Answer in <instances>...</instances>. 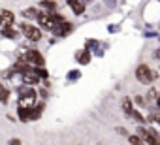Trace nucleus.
I'll list each match as a JSON object with an SVG mask.
<instances>
[{
  "label": "nucleus",
  "instance_id": "obj_1",
  "mask_svg": "<svg viewBox=\"0 0 160 145\" xmlns=\"http://www.w3.org/2000/svg\"><path fill=\"white\" fill-rule=\"evenodd\" d=\"M134 76H136V79H138L139 83H143V85H151V83L158 78V72L151 70L147 64H139V66L136 68V72H134Z\"/></svg>",
  "mask_w": 160,
  "mask_h": 145
},
{
  "label": "nucleus",
  "instance_id": "obj_2",
  "mask_svg": "<svg viewBox=\"0 0 160 145\" xmlns=\"http://www.w3.org/2000/svg\"><path fill=\"white\" fill-rule=\"evenodd\" d=\"M19 30H21V34H23L28 42H40V40L43 38V34H42V27H36V25H32V23H28V21L21 23Z\"/></svg>",
  "mask_w": 160,
  "mask_h": 145
},
{
  "label": "nucleus",
  "instance_id": "obj_3",
  "mask_svg": "<svg viewBox=\"0 0 160 145\" xmlns=\"http://www.w3.org/2000/svg\"><path fill=\"white\" fill-rule=\"evenodd\" d=\"M23 57L27 58V62H28L32 68H40V66H45V58H43V55H42L38 49H27Z\"/></svg>",
  "mask_w": 160,
  "mask_h": 145
},
{
  "label": "nucleus",
  "instance_id": "obj_4",
  "mask_svg": "<svg viewBox=\"0 0 160 145\" xmlns=\"http://www.w3.org/2000/svg\"><path fill=\"white\" fill-rule=\"evenodd\" d=\"M21 79H23V83H27V85H40V81H42V78H40V74H38V70L36 68H28V70H25L23 74H21Z\"/></svg>",
  "mask_w": 160,
  "mask_h": 145
},
{
  "label": "nucleus",
  "instance_id": "obj_5",
  "mask_svg": "<svg viewBox=\"0 0 160 145\" xmlns=\"http://www.w3.org/2000/svg\"><path fill=\"white\" fill-rule=\"evenodd\" d=\"M72 30H73V25L68 23V21H62V23H55V27H53L51 32H53L57 38H66Z\"/></svg>",
  "mask_w": 160,
  "mask_h": 145
},
{
  "label": "nucleus",
  "instance_id": "obj_6",
  "mask_svg": "<svg viewBox=\"0 0 160 145\" xmlns=\"http://www.w3.org/2000/svg\"><path fill=\"white\" fill-rule=\"evenodd\" d=\"M38 25H40L42 28H45V30H53V27H55L53 13H49V12L42 10V12H40V17H38Z\"/></svg>",
  "mask_w": 160,
  "mask_h": 145
},
{
  "label": "nucleus",
  "instance_id": "obj_7",
  "mask_svg": "<svg viewBox=\"0 0 160 145\" xmlns=\"http://www.w3.org/2000/svg\"><path fill=\"white\" fill-rule=\"evenodd\" d=\"M15 23V13L12 10H0V25L2 27H13Z\"/></svg>",
  "mask_w": 160,
  "mask_h": 145
},
{
  "label": "nucleus",
  "instance_id": "obj_8",
  "mask_svg": "<svg viewBox=\"0 0 160 145\" xmlns=\"http://www.w3.org/2000/svg\"><path fill=\"white\" fill-rule=\"evenodd\" d=\"M21 15H23V19H27L28 23H30V21H38L40 10H38L36 6H28V8H25V10L21 12Z\"/></svg>",
  "mask_w": 160,
  "mask_h": 145
},
{
  "label": "nucleus",
  "instance_id": "obj_9",
  "mask_svg": "<svg viewBox=\"0 0 160 145\" xmlns=\"http://www.w3.org/2000/svg\"><path fill=\"white\" fill-rule=\"evenodd\" d=\"M66 4H68V8L75 15H81L85 12V2H83V0H66Z\"/></svg>",
  "mask_w": 160,
  "mask_h": 145
},
{
  "label": "nucleus",
  "instance_id": "obj_10",
  "mask_svg": "<svg viewBox=\"0 0 160 145\" xmlns=\"http://www.w3.org/2000/svg\"><path fill=\"white\" fill-rule=\"evenodd\" d=\"M38 6H40L42 10L49 12V13H57V10H58V6H57L55 0H42V2H40Z\"/></svg>",
  "mask_w": 160,
  "mask_h": 145
},
{
  "label": "nucleus",
  "instance_id": "obj_11",
  "mask_svg": "<svg viewBox=\"0 0 160 145\" xmlns=\"http://www.w3.org/2000/svg\"><path fill=\"white\" fill-rule=\"evenodd\" d=\"M42 115H43V102L34 104V106L30 108V121H38Z\"/></svg>",
  "mask_w": 160,
  "mask_h": 145
},
{
  "label": "nucleus",
  "instance_id": "obj_12",
  "mask_svg": "<svg viewBox=\"0 0 160 145\" xmlns=\"http://www.w3.org/2000/svg\"><path fill=\"white\" fill-rule=\"evenodd\" d=\"M0 36L2 38H8V40H17L19 34L13 27H2V30H0Z\"/></svg>",
  "mask_w": 160,
  "mask_h": 145
},
{
  "label": "nucleus",
  "instance_id": "obj_13",
  "mask_svg": "<svg viewBox=\"0 0 160 145\" xmlns=\"http://www.w3.org/2000/svg\"><path fill=\"white\" fill-rule=\"evenodd\" d=\"M121 106H122V113L128 117V115L132 113V109H134V100H132V98H128V96H124V98H122V102H121Z\"/></svg>",
  "mask_w": 160,
  "mask_h": 145
},
{
  "label": "nucleus",
  "instance_id": "obj_14",
  "mask_svg": "<svg viewBox=\"0 0 160 145\" xmlns=\"http://www.w3.org/2000/svg\"><path fill=\"white\" fill-rule=\"evenodd\" d=\"M75 58H77L79 64H89V62H91V51H89V49L79 51V53L75 55Z\"/></svg>",
  "mask_w": 160,
  "mask_h": 145
},
{
  "label": "nucleus",
  "instance_id": "obj_15",
  "mask_svg": "<svg viewBox=\"0 0 160 145\" xmlns=\"http://www.w3.org/2000/svg\"><path fill=\"white\" fill-rule=\"evenodd\" d=\"M17 117H19V121L28 122L30 121V108H17Z\"/></svg>",
  "mask_w": 160,
  "mask_h": 145
},
{
  "label": "nucleus",
  "instance_id": "obj_16",
  "mask_svg": "<svg viewBox=\"0 0 160 145\" xmlns=\"http://www.w3.org/2000/svg\"><path fill=\"white\" fill-rule=\"evenodd\" d=\"M128 117H130V119H134V121H136V122H139V124H145V117H143V113H139V109H136V108L132 109V113H130Z\"/></svg>",
  "mask_w": 160,
  "mask_h": 145
},
{
  "label": "nucleus",
  "instance_id": "obj_17",
  "mask_svg": "<svg viewBox=\"0 0 160 145\" xmlns=\"http://www.w3.org/2000/svg\"><path fill=\"white\" fill-rule=\"evenodd\" d=\"M8 100H10V89H6L0 83V104H6Z\"/></svg>",
  "mask_w": 160,
  "mask_h": 145
},
{
  "label": "nucleus",
  "instance_id": "obj_18",
  "mask_svg": "<svg viewBox=\"0 0 160 145\" xmlns=\"http://www.w3.org/2000/svg\"><path fill=\"white\" fill-rule=\"evenodd\" d=\"M79 76H81V72H79V70H70L66 78H68L70 81H75V79H79Z\"/></svg>",
  "mask_w": 160,
  "mask_h": 145
},
{
  "label": "nucleus",
  "instance_id": "obj_19",
  "mask_svg": "<svg viewBox=\"0 0 160 145\" xmlns=\"http://www.w3.org/2000/svg\"><path fill=\"white\" fill-rule=\"evenodd\" d=\"M147 102H156V98H158V92L154 91V89H149V92H147Z\"/></svg>",
  "mask_w": 160,
  "mask_h": 145
},
{
  "label": "nucleus",
  "instance_id": "obj_20",
  "mask_svg": "<svg viewBox=\"0 0 160 145\" xmlns=\"http://www.w3.org/2000/svg\"><path fill=\"white\" fill-rule=\"evenodd\" d=\"M134 102H136V106H139V108H145V106H147V98L141 96V94H138V96L134 98Z\"/></svg>",
  "mask_w": 160,
  "mask_h": 145
},
{
  "label": "nucleus",
  "instance_id": "obj_21",
  "mask_svg": "<svg viewBox=\"0 0 160 145\" xmlns=\"http://www.w3.org/2000/svg\"><path fill=\"white\" fill-rule=\"evenodd\" d=\"M36 70H38V74H40V78H42V79H47V78H49V72H47L43 66H40V68H36Z\"/></svg>",
  "mask_w": 160,
  "mask_h": 145
},
{
  "label": "nucleus",
  "instance_id": "obj_22",
  "mask_svg": "<svg viewBox=\"0 0 160 145\" xmlns=\"http://www.w3.org/2000/svg\"><path fill=\"white\" fill-rule=\"evenodd\" d=\"M8 145H23V141L19 138H12V139H8Z\"/></svg>",
  "mask_w": 160,
  "mask_h": 145
},
{
  "label": "nucleus",
  "instance_id": "obj_23",
  "mask_svg": "<svg viewBox=\"0 0 160 145\" xmlns=\"http://www.w3.org/2000/svg\"><path fill=\"white\" fill-rule=\"evenodd\" d=\"M106 4L111 8V6H115V4H117V0H106Z\"/></svg>",
  "mask_w": 160,
  "mask_h": 145
},
{
  "label": "nucleus",
  "instance_id": "obj_24",
  "mask_svg": "<svg viewBox=\"0 0 160 145\" xmlns=\"http://www.w3.org/2000/svg\"><path fill=\"white\" fill-rule=\"evenodd\" d=\"M152 57H154V58H160V47H158V49L152 53Z\"/></svg>",
  "mask_w": 160,
  "mask_h": 145
},
{
  "label": "nucleus",
  "instance_id": "obj_25",
  "mask_svg": "<svg viewBox=\"0 0 160 145\" xmlns=\"http://www.w3.org/2000/svg\"><path fill=\"white\" fill-rule=\"evenodd\" d=\"M154 104H156V108H158V111H160V96L156 98V102H154Z\"/></svg>",
  "mask_w": 160,
  "mask_h": 145
},
{
  "label": "nucleus",
  "instance_id": "obj_26",
  "mask_svg": "<svg viewBox=\"0 0 160 145\" xmlns=\"http://www.w3.org/2000/svg\"><path fill=\"white\" fill-rule=\"evenodd\" d=\"M83 2H85V4H91V2H94V0H83Z\"/></svg>",
  "mask_w": 160,
  "mask_h": 145
}]
</instances>
